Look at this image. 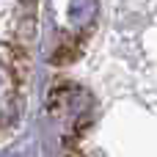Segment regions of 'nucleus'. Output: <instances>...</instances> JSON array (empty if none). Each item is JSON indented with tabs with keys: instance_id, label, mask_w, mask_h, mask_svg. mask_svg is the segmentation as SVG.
<instances>
[{
	"instance_id": "f257e3e1",
	"label": "nucleus",
	"mask_w": 157,
	"mask_h": 157,
	"mask_svg": "<svg viewBox=\"0 0 157 157\" xmlns=\"http://www.w3.org/2000/svg\"><path fill=\"white\" fill-rule=\"evenodd\" d=\"M77 50H80V41L77 39H66L63 44L55 47V55H52V63H69L77 58Z\"/></svg>"
}]
</instances>
